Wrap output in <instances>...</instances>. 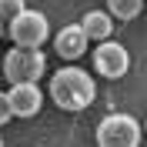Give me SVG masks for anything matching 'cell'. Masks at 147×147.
<instances>
[{
	"label": "cell",
	"instance_id": "8fae6325",
	"mask_svg": "<svg viewBox=\"0 0 147 147\" xmlns=\"http://www.w3.org/2000/svg\"><path fill=\"white\" fill-rule=\"evenodd\" d=\"M10 117H13V114H10V100H7V90H0V127H3V124H10Z\"/></svg>",
	"mask_w": 147,
	"mask_h": 147
},
{
	"label": "cell",
	"instance_id": "277c9868",
	"mask_svg": "<svg viewBox=\"0 0 147 147\" xmlns=\"http://www.w3.org/2000/svg\"><path fill=\"white\" fill-rule=\"evenodd\" d=\"M144 137V127L130 114H110L97 127V147H137Z\"/></svg>",
	"mask_w": 147,
	"mask_h": 147
},
{
	"label": "cell",
	"instance_id": "5bb4252c",
	"mask_svg": "<svg viewBox=\"0 0 147 147\" xmlns=\"http://www.w3.org/2000/svg\"><path fill=\"white\" fill-rule=\"evenodd\" d=\"M144 130H147V120H144Z\"/></svg>",
	"mask_w": 147,
	"mask_h": 147
},
{
	"label": "cell",
	"instance_id": "7c38bea8",
	"mask_svg": "<svg viewBox=\"0 0 147 147\" xmlns=\"http://www.w3.org/2000/svg\"><path fill=\"white\" fill-rule=\"evenodd\" d=\"M3 30H7V24H3V20H0V37H3Z\"/></svg>",
	"mask_w": 147,
	"mask_h": 147
},
{
	"label": "cell",
	"instance_id": "30bf717a",
	"mask_svg": "<svg viewBox=\"0 0 147 147\" xmlns=\"http://www.w3.org/2000/svg\"><path fill=\"white\" fill-rule=\"evenodd\" d=\"M24 10H27L24 0H0V20H3V24H10L13 17H20Z\"/></svg>",
	"mask_w": 147,
	"mask_h": 147
},
{
	"label": "cell",
	"instance_id": "9c48e42d",
	"mask_svg": "<svg viewBox=\"0 0 147 147\" xmlns=\"http://www.w3.org/2000/svg\"><path fill=\"white\" fill-rule=\"evenodd\" d=\"M140 10H144V0H107V13L117 20H134L140 17Z\"/></svg>",
	"mask_w": 147,
	"mask_h": 147
},
{
	"label": "cell",
	"instance_id": "52a82bcc",
	"mask_svg": "<svg viewBox=\"0 0 147 147\" xmlns=\"http://www.w3.org/2000/svg\"><path fill=\"white\" fill-rule=\"evenodd\" d=\"M87 34L80 30V24H67V27H60L57 30V37H54V50L64 60H80L84 54H87Z\"/></svg>",
	"mask_w": 147,
	"mask_h": 147
},
{
	"label": "cell",
	"instance_id": "8992f818",
	"mask_svg": "<svg viewBox=\"0 0 147 147\" xmlns=\"http://www.w3.org/2000/svg\"><path fill=\"white\" fill-rule=\"evenodd\" d=\"M7 100H10V114L13 117H34L44 107V90L37 84H10Z\"/></svg>",
	"mask_w": 147,
	"mask_h": 147
},
{
	"label": "cell",
	"instance_id": "4fadbf2b",
	"mask_svg": "<svg viewBox=\"0 0 147 147\" xmlns=\"http://www.w3.org/2000/svg\"><path fill=\"white\" fill-rule=\"evenodd\" d=\"M0 147H3V137H0Z\"/></svg>",
	"mask_w": 147,
	"mask_h": 147
},
{
	"label": "cell",
	"instance_id": "7a4b0ae2",
	"mask_svg": "<svg viewBox=\"0 0 147 147\" xmlns=\"http://www.w3.org/2000/svg\"><path fill=\"white\" fill-rule=\"evenodd\" d=\"M47 70V60L40 50H27V47H10L3 57V77L10 84H37Z\"/></svg>",
	"mask_w": 147,
	"mask_h": 147
},
{
	"label": "cell",
	"instance_id": "6da1fadb",
	"mask_svg": "<svg viewBox=\"0 0 147 147\" xmlns=\"http://www.w3.org/2000/svg\"><path fill=\"white\" fill-rule=\"evenodd\" d=\"M97 97V84L87 70L80 67H60V70L50 77V100L57 104L60 110H87Z\"/></svg>",
	"mask_w": 147,
	"mask_h": 147
},
{
	"label": "cell",
	"instance_id": "5b68a950",
	"mask_svg": "<svg viewBox=\"0 0 147 147\" xmlns=\"http://www.w3.org/2000/svg\"><path fill=\"white\" fill-rule=\"evenodd\" d=\"M127 67H130V54H127L124 44H117V40L97 44V50H94V70L100 74L104 80H120L127 74Z\"/></svg>",
	"mask_w": 147,
	"mask_h": 147
},
{
	"label": "cell",
	"instance_id": "3957f363",
	"mask_svg": "<svg viewBox=\"0 0 147 147\" xmlns=\"http://www.w3.org/2000/svg\"><path fill=\"white\" fill-rule=\"evenodd\" d=\"M7 34L13 40V47H27V50H40L50 37V24H47V13L40 10H24L20 17H13L7 24Z\"/></svg>",
	"mask_w": 147,
	"mask_h": 147
},
{
	"label": "cell",
	"instance_id": "ba28073f",
	"mask_svg": "<svg viewBox=\"0 0 147 147\" xmlns=\"http://www.w3.org/2000/svg\"><path fill=\"white\" fill-rule=\"evenodd\" d=\"M80 30L87 34V40L104 44V40H110V34H114V20H110L107 10H87L84 20H80Z\"/></svg>",
	"mask_w": 147,
	"mask_h": 147
}]
</instances>
